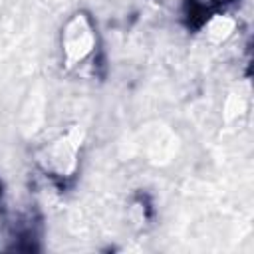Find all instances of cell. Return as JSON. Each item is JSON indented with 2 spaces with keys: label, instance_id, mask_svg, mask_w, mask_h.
<instances>
[{
  "label": "cell",
  "instance_id": "1",
  "mask_svg": "<svg viewBox=\"0 0 254 254\" xmlns=\"http://www.w3.org/2000/svg\"><path fill=\"white\" fill-rule=\"evenodd\" d=\"M62 65L75 75H95L99 65V36L89 14L75 12L60 34Z\"/></svg>",
  "mask_w": 254,
  "mask_h": 254
},
{
  "label": "cell",
  "instance_id": "2",
  "mask_svg": "<svg viewBox=\"0 0 254 254\" xmlns=\"http://www.w3.org/2000/svg\"><path fill=\"white\" fill-rule=\"evenodd\" d=\"M81 149L83 131L77 125H71L67 131L42 147V151L38 153V165L50 179L65 183L77 173Z\"/></svg>",
  "mask_w": 254,
  "mask_h": 254
},
{
  "label": "cell",
  "instance_id": "3",
  "mask_svg": "<svg viewBox=\"0 0 254 254\" xmlns=\"http://www.w3.org/2000/svg\"><path fill=\"white\" fill-rule=\"evenodd\" d=\"M189 2L196 14H212V12L232 4L234 0H189Z\"/></svg>",
  "mask_w": 254,
  "mask_h": 254
}]
</instances>
